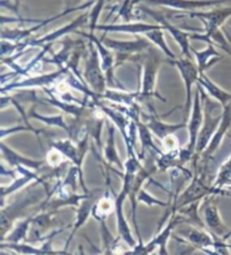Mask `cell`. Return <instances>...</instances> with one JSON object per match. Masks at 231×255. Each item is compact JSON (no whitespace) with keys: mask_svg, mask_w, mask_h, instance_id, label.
<instances>
[{"mask_svg":"<svg viewBox=\"0 0 231 255\" xmlns=\"http://www.w3.org/2000/svg\"><path fill=\"white\" fill-rule=\"evenodd\" d=\"M200 91H201V95H202V103H203V112H204V119H203V125L202 128H201L200 132H199V137H198V141H196V148H195V156H199L202 154V152L207 149V147L209 146L210 141L215 135L216 131L219 128V125L221 122L222 119V112L218 116H213V112L218 109L217 103H213L212 101H210L208 99L207 94H205L204 88L201 86V85L198 83Z\"/></svg>","mask_w":231,"mask_h":255,"instance_id":"obj_1","label":"cell"},{"mask_svg":"<svg viewBox=\"0 0 231 255\" xmlns=\"http://www.w3.org/2000/svg\"><path fill=\"white\" fill-rule=\"evenodd\" d=\"M100 39L115 53L116 67L123 65L127 60H134L135 57H139L142 52H145L152 46V43L147 37L144 39V37L140 36H136L135 40L131 41H118L106 37L105 33Z\"/></svg>","mask_w":231,"mask_h":255,"instance_id":"obj_2","label":"cell"},{"mask_svg":"<svg viewBox=\"0 0 231 255\" xmlns=\"http://www.w3.org/2000/svg\"><path fill=\"white\" fill-rule=\"evenodd\" d=\"M83 77L85 82L88 85V87L100 97L108 91V82L104 74V70L102 68L101 58L96 49V45L94 44L92 40H89L88 43V53L85 62V69Z\"/></svg>","mask_w":231,"mask_h":255,"instance_id":"obj_3","label":"cell"},{"mask_svg":"<svg viewBox=\"0 0 231 255\" xmlns=\"http://www.w3.org/2000/svg\"><path fill=\"white\" fill-rule=\"evenodd\" d=\"M161 61L160 56L153 52L152 48L148 50V53H145V58L142 60V78H141V87L139 91V101H147L152 97H157L160 101L166 102L164 97L156 92L157 76Z\"/></svg>","mask_w":231,"mask_h":255,"instance_id":"obj_4","label":"cell"},{"mask_svg":"<svg viewBox=\"0 0 231 255\" xmlns=\"http://www.w3.org/2000/svg\"><path fill=\"white\" fill-rule=\"evenodd\" d=\"M175 18H199L204 24V32H201L202 36H210L211 34L221 29L227 19L231 17V6L224 8H216V9L208 11H179L178 14L174 15Z\"/></svg>","mask_w":231,"mask_h":255,"instance_id":"obj_5","label":"cell"},{"mask_svg":"<svg viewBox=\"0 0 231 255\" xmlns=\"http://www.w3.org/2000/svg\"><path fill=\"white\" fill-rule=\"evenodd\" d=\"M44 194L48 195V192L46 191L42 192V191L38 190L29 191L26 197L20 199L19 201L11 203L7 208H1V225H0V227H1V239H3L8 234V232H9V229L12 226V223L15 222L17 217L22 216L25 209H27L29 206L36 203L38 200L42 199Z\"/></svg>","mask_w":231,"mask_h":255,"instance_id":"obj_6","label":"cell"},{"mask_svg":"<svg viewBox=\"0 0 231 255\" xmlns=\"http://www.w3.org/2000/svg\"><path fill=\"white\" fill-rule=\"evenodd\" d=\"M170 63L177 68V70L181 74L184 85H185V108H184V122H187L188 116H190V109L192 103V87L193 85L198 84L200 77V70L196 62L193 59L183 57L176 58L175 60H170Z\"/></svg>","mask_w":231,"mask_h":255,"instance_id":"obj_7","label":"cell"},{"mask_svg":"<svg viewBox=\"0 0 231 255\" xmlns=\"http://www.w3.org/2000/svg\"><path fill=\"white\" fill-rule=\"evenodd\" d=\"M75 33L87 37L88 40H92L94 44L96 45V49L101 58L102 68L104 70L106 82H108V86L112 89H121V91H124L123 85L118 80H116L114 76V68L116 67V61H115V53L113 51L103 43L100 37H97L94 33H85L79 31H76Z\"/></svg>","mask_w":231,"mask_h":255,"instance_id":"obj_8","label":"cell"},{"mask_svg":"<svg viewBox=\"0 0 231 255\" xmlns=\"http://www.w3.org/2000/svg\"><path fill=\"white\" fill-rule=\"evenodd\" d=\"M139 9L141 11H143L144 14H147L150 17H152V18L157 22V24L161 25V27L166 29V31L173 36V39L176 41V43L179 45V48H181L184 57L193 59L192 58V54L193 53H192V48L190 45V40H191L190 32L183 31L181 27L175 26V25H173L172 23H169L168 19H167V17L162 15L159 11L150 9V8H148L145 6H140Z\"/></svg>","mask_w":231,"mask_h":255,"instance_id":"obj_9","label":"cell"},{"mask_svg":"<svg viewBox=\"0 0 231 255\" xmlns=\"http://www.w3.org/2000/svg\"><path fill=\"white\" fill-rule=\"evenodd\" d=\"M213 195L211 194L205 198V201L201 207L202 211V218L208 231L213 235L222 237L224 240H228V234L230 231L227 228L226 225L222 222L219 209L216 205H213Z\"/></svg>","mask_w":231,"mask_h":255,"instance_id":"obj_10","label":"cell"},{"mask_svg":"<svg viewBox=\"0 0 231 255\" xmlns=\"http://www.w3.org/2000/svg\"><path fill=\"white\" fill-rule=\"evenodd\" d=\"M202 95H201V91L199 85L196 84V91L194 94V102L193 108H192V114L191 120L188 121L187 130H188V143L185 147L186 149L191 152V154L195 155V148H196V141H198L199 132L203 125L204 119V112L202 108Z\"/></svg>","mask_w":231,"mask_h":255,"instance_id":"obj_11","label":"cell"},{"mask_svg":"<svg viewBox=\"0 0 231 255\" xmlns=\"http://www.w3.org/2000/svg\"><path fill=\"white\" fill-rule=\"evenodd\" d=\"M87 22H89V10L80 14L76 19L72 20V22H70L69 24L65 25V26L55 29V31L46 34L44 36L38 37V39L25 41V43H26L27 48L28 46L29 48H34V46H42V48H43V46L48 44H52L54 41L59 40L60 37H65L68 35V34L75 33L77 29L81 26H84Z\"/></svg>","mask_w":231,"mask_h":255,"instance_id":"obj_12","label":"cell"},{"mask_svg":"<svg viewBox=\"0 0 231 255\" xmlns=\"http://www.w3.org/2000/svg\"><path fill=\"white\" fill-rule=\"evenodd\" d=\"M185 224V218L184 216L179 214V212H174L172 215V218L169 219L168 224L166 225L164 229H159L156 236L153 239L148 242L144 245V254L151 253L156 248H159V254H169L168 250H167V244L170 237H172V233L178 225Z\"/></svg>","mask_w":231,"mask_h":255,"instance_id":"obj_13","label":"cell"},{"mask_svg":"<svg viewBox=\"0 0 231 255\" xmlns=\"http://www.w3.org/2000/svg\"><path fill=\"white\" fill-rule=\"evenodd\" d=\"M145 1L153 6L167 7L177 11H196L204 8L224 5L229 0H145Z\"/></svg>","mask_w":231,"mask_h":255,"instance_id":"obj_14","label":"cell"},{"mask_svg":"<svg viewBox=\"0 0 231 255\" xmlns=\"http://www.w3.org/2000/svg\"><path fill=\"white\" fill-rule=\"evenodd\" d=\"M104 193H105V190L95 189V190H92V191H89V192H87L86 195H85V198L81 200L79 206L77 207V216H76V220L74 224V229H72L69 239H68V241H67L66 249L69 246L70 241L74 239V236L76 235V233L78 232V229L80 227H83L84 224L86 223L89 217L92 216L94 205H95V202Z\"/></svg>","mask_w":231,"mask_h":255,"instance_id":"obj_15","label":"cell"},{"mask_svg":"<svg viewBox=\"0 0 231 255\" xmlns=\"http://www.w3.org/2000/svg\"><path fill=\"white\" fill-rule=\"evenodd\" d=\"M69 71L68 69H59L55 72H51V74L36 76V77H28L22 82H11L7 85H3L1 87V93L5 94L8 91H14L17 88H26V87H48L50 85H53L58 83V80L62 77V76L67 75Z\"/></svg>","mask_w":231,"mask_h":255,"instance_id":"obj_16","label":"cell"},{"mask_svg":"<svg viewBox=\"0 0 231 255\" xmlns=\"http://www.w3.org/2000/svg\"><path fill=\"white\" fill-rule=\"evenodd\" d=\"M179 235L183 239L187 240L198 250L203 251L205 253L213 254L211 249L215 245V237L209 231H204V228L201 227L191 226L179 231Z\"/></svg>","mask_w":231,"mask_h":255,"instance_id":"obj_17","label":"cell"},{"mask_svg":"<svg viewBox=\"0 0 231 255\" xmlns=\"http://www.w3.org/2000/svg\"><path fill=\"white\" fill-rule=\"evenodd\" d=\"M126 197H127V192L124 188L121 189L118 194L114 193L115 212H116V223H117V231H118L119 237H121V239L130 246V248L133 249L138 243H136L135 240L133 239V236H132L130 226L127 225L125 217H124V214H123V205Z\"/></svg>","mask_w":231,"mask_h":255,"instance_id":"obj_18","label":"cell"},{"mask_svg":"<svg viewBox=\"0 0 231 255\" xmlns=\"http://www.w3.org/2000/svg\"><path fill=\"white\" fill-rule=\"evenodd\" d=\"M148 106L149 110H150V114H143L145 117L144 119L147 120L145 125L148 126L151 132L153 134H156L160 140L165 139L170 134H174L178 130H182L184 128H186V122L178 123V125H169V123L162 122L161 119L158 117V114L156 113L153 106L150 103H148Z\"/></svg>","mask_w":231,"mask_h":255,"instance_id":"obj_19","label":"cell"},{"mask_svg":"<svg viewBox=\"0 0 231 255\" xmlns=\"http://www.w3.org/2000/svg\"><path fill=\"white\" fill-rule=\"evenodd\" d=\"M222 109L224 110H222V119L219 128H218L215 135H213L211 141H210L207 149H205L202 154L196 157H200V158H208V157L212 156L217 151L218 148H219L221 142L224 141L226 133L228 132V130L231 128V101L227 105L222 106Z\"/></svg>","mask_w":231,"mask_h":255,"instance_id":"obj_20","label":"cell"},{"mask_svg":"<svg viewBox=\"0 0 231 255\" xmlns=\"http://www.w3.org/2000/svg\"><path fill=\"white\" fill-rule=\"evenodd\" d=\"M161 27L159 24H148L141 22H125L123 24H98L96 26L97 31H103L105 33H129V34H144L152 31V29Z\"/></svg>","mask_w":231,"mask_h":255,"instance_id":"obj_21","label":"cell"},{"mask_svg":"<svg viewBox=\"0 0 231 255\" xmlns=\"http://www.w3.org/2000/svg\"><path fill=\"white\" fill-rule=\"evenodd\" d=\"M51 240L46 241L41 248H35V246L29 245L28 242H24V243H1L0 248L12 250L14 252L19 254H68L67 249L63 251H54L52 249V242H51Z\"/></svg>","mask_w":231,"mask_h":255,"instance_id":"obj_22","label":"cell"},{"mask_svg":"<svg viewBox=\"0 0 231 255\" xmlns=\"http://www.w3.org/2000/svg\"><path fill=\"white\" fill-rule=\"evenodd\" d=\"M1 155L2 158L8 163V165L14 167L25 166L29 169H33V171H41V168L45 165L43 160H34L19 155L18 152L12 150L11 148L7 147L5 143H1Z\"/></svg>","mask_w":231,"mask_h":255,"instance_id":"obj_23","label":"cell"},{"mask_svg":"<svg viewBox=\"0 0 231 255\" xmlns=\"http://www.w3.org/2000/svg\"><path fill=\"white\" fill-rule=\"evenodd\" d=\"M207 44V48L202 51H196L194 49H192V53H193V56L195 58V62L199 67L200 74L205 72L209 68L215 66L217 62H219L222 59V56L219 53V51L215 48V44Z\"/></svg>","mask_w":231,"mask_h":255,"instance_id":"obj_24","label":"cell"},{"mask_svg":"<svg viewBox=\"0 0 231 255\" xmlns=\"http://www.w3.org/2000/svg\"><path fill=\"white\" fill-rule=\"evenodd\" d=\"M201 86L204 88V91L207 92L210 97H212L213 100L218 101L221 106H225L231 101V93L226 92L225 89H222L220 86H218L216 83H213L207 75L202 72L200 74L199 82Z\"/></svg>","mask_w":231,"mask_h":255,"instance_id":"obj_25","label":"cell"},{"mask_svg":"<svg viewBox=\"0 0 231 255\" xmlns=\"http://www.w3.org/2000/svg\"><path fill=\"white\" fill-rule=\"evenodd\" d=\"M79 41H72L68 36H65V40L62 41L61 50L58 53H55L52 58H44V62L53 63V65L59 67V69H67V63L69 61Z\"/></svg>","mask_w":231,"mask_h":255,"instance_id":"obj_26","label":"cell"},{"mask_svg":"<svg viewBox=\"0 0 231 255\" xmlns=\"http://www.w3.org/2000/svg\"><path fill=\"white\" fill-rule=\"evenodd\" d=\"M104 158L106 160V165H115L117 166L119 171L124 172V164L119 159L117 155V149L116 146H115V126L111 125L109 127V137L106 140V144L104 147Z\"/></svg>","mask_w":231,"mask_h":255,"instance_id":"obj_27","label":"cell"},{"mask_svg":"<svg viewBox=\"0 0 231 255\" xmlns=\"http://www.w3.org/2000/svg\"><path fill=\"white\" fill-rule=\"evenodd\" d=\"M115 210V200H112L110 197L108 191L97 200L94 205L92 217H94L97 222H103L110 217V215Z\"/></svg>","mask_w":231,"mask_h":255,"instance_id":"obj_28","label":"cell"},{"mask_svg":"<svg viewBox=\"0 0 231 255\" xmlns=\"http://www.w3.org/2000/svg\"><path fill=\"white\" fill-rule=\"evenodd\" d=\"M101 99L112 101L115 104L131 106L136 102H139V91L135 93H125L121 89H108Z\"/></svg>","mask_w":231,"mask_h":255,"instance_id":"obj_29","label":"cell"},{"mask_svg":"<svg viewBox=\"0 0 231 255\" xmlns=\"http://www.w3.org/2000/svg\"><path fill=\"white\" fill-rule=\"evenodd\" d=\"M33 216H29L17 223L15 228L1 239V243H23L27 240V232L32 225Z\"/></svg>","mask_w":231,"mask_h":255,"instance_id":"obj_30","label":"cell"},{"mask_svg":"<svg viewBox=\"0 0 231 255\" xmlns=\"http://www.w3.org/2000/svg\"><path fill=\"white\" fill-rule=\"evenodd\" d=\"M144 36L147 37V39L150 41L153 45H156L167 58L170 59V60H175V59H176V56H175L173 51L169 49V46L165 40L164 28L158 27V28L152 29V31H149L145 33Z\"/></svg>","mask_w":231,"mask_h":255,"instance_id":"obj_31","label":"cell"},{"mask_svg":"<svg viewBox=\"0 0 231 255\" xmlns=\"http://www.w3.org/2000/svg\"><path fill=\"white\" fill-rule=\"evenodd\" d=\"M28 119H35V120L43 122L48 126L61 128L68 134H69L71 130V126L67 125L65 122V119H63V116H61V114H59V116H41V114H38L35 111V109H32L28 113Z\"/></svg>","mask_w":231,"mask_h":255,"instance_id":"obj_32","label":"cell"},{"mask_svg":"<svg viewBox=\"0 0 231 255\" xmlns=\"http://www.w3.org/2000/svg\"><path fill=\"white\" fill-rule=\"evenodd\" d=\"M226 185H231V157L220 167L212 186L219 191L220 194H227L224 192V186Z\"/></svg>","mask_w":231,"mask_h":255,"instance_id":"obj_33","label":"cell"},{"mask_svg":"<svg viewBox=\"0 0 231 255\" xmlns=\"http://www.w3.org/2000/svg\"><path fill=\"white\" fill-rule=\"evenodd\" d=\"M106 1H108V0H96L95 3L93 5L92 9L89 10V29H91V33H94L96 31V26L98 25V18H100L102 9Z\"/></svg>","mask_w":231,"mask_h":255,"instance_id":"obj_34","label":"cell"},{"mask_svg":"<svg viewBox=\"0 0 231 255\" xmlns=\"http://www.w3.org/2000/svg\"><path fill=\"white\" fill-rule=\"evenodd\" d=\"M138 202H142L144 205H147L148 207H152V206H159V207H167L168 208L170 206V202H162L160 200H158L157 198L152 197V195L147 192L144 189H141L138 193Z\"/></svg>","mask_w":231,"mask_h":255,"instance_id":"obj_35","label":"cell"},{"mask_svg":"<svg viewBox=\"0 0 231 255\" xmlns=\"http://www.w3.org/2000/svg\"><path fill=\"white\" fill-rule=\"evenodd\" d=\"M19 131H32V132L36 133V134H40V133L43 132V130H36V129H34L33 127H29V126H26V127L17 126V127L8 128V129L5 127H2L1 135H0V137H1V140H3L6 138V135H9V134H12L15 132H19Z\"/></svg>","mask_w":231,"mask_h":255,"instance_id":"obj_36","label":"cell"},{"mask_svg":"<svg viewBox=\"0 0 231 255\" xmlns=\"http://www.w3.org/2000/svg\"><path fill=\"white\" fill-rule=\"evenodd\" d=\"M161 141H162V147H164V149L166 151L174 150V149H177V148H178V140L174 134L168 135V137L162 139Z\"/></svg>","mask_w":231,"mask_h":255,"instance_id":"obj_37","label":"cell"},{"mask_svg":"<svg viewBox=\"0 0 231 255\" xmlns=\"http://www.w3.org/2000/svg\"><path fill=\"white\" fill-rule=\"evenodd\" d=\"M85 0H72V7H77L83 5Z\"/></svg>","mask_w":231,"mask_h":255,"instance_id":"obj_38","label":"cell"},{"mask_svg":"<svg viewBox=\"0 0 231 255\" xmlns=\"http://www.w3.org/2000/svg\"><path fill=\"white\" fill-rule=\"evenodd\" d=\"M14 3H15V6L19 9V3H20V0H14Z\"/></svg>","mask_w":231,"mask_h":255,"instance_id":"obj_39","label":"cell"},{"mask_svg":"<svg viewBox=\"0 0 231 255\" xmlns=\"http://www.w3.org/2000/svg\"><path fill=\"white\" fill-rule=\"evenodd\" d=\"M226 33V35H227V37H228V40H229V42H230V44H231V35H230V34L228 33V32H225Z\"/></svg>","mask_w":231,"mask_h":255,"instance_id":"obj_40","label":"cell"},{"mask_svg":"<svg viewBox=\"0 0 231 255\" xmlns=\"http://www.w3.org/2000/svg\"><path fill=\"white\" fill-rule=\"evenodd\" d=\"M88 1H92V2H94V3H95V1H96V0H88Z\"/></svg>","mask_w":231,"mask_h":255,"instance_id":"obj_41","label":"cell"},{"mask_svg":"<svg viewBox=\"0 0 231 255\" xmlns=\"http://www.w3.org/2000/svg\"><path fill=\"white\" fill-rule=\"evenodd\" d=\"M108 1H111V0H108Z\"/></svg>","mask_w":231,"mask_h":255,"instance_id":"obj_42","label":"cell"}]
</instances>
